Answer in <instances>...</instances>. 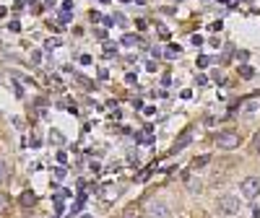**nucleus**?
<instances>
[{
  "mask_svg": "<svg viewBox=\"0 0 260 218\" xmlns=\"http://www.w3.org/2000/svg\"><path fill=\"white\" fill-rule=\"evenodd\" d=\"M125 83L133 86V83H136V76H133V73H127V76H125Z\"/></svg>",
  "mask_w": 260,
  "mask_h": 218,
  "instance_id": "2eb2a0df",
  "label": "nucleus"
},
{
  "mask_svg": "<svg viewBox=\"0 0 260 218\" xmlns=\"http://www.w3.org/2000/svg\"><path fill=\"white\" fill-rule=\"evenodd\" d=\"M216 146L224 148V151L237 148V146H240V133H237V130H221V133L216 135Z\"/></svg>",
  "mask_w": 260,
  "mask_h": 218,
  "instance_id": "f257e3e1",
  "label": "nucleus"
},
{
  "mask_svg": "<svg viewBox=\"0 0 260 218\" xmlns=\"http://www.w3.org/2000/svg\"><path fill=\"white\" fill-rule=\"evenodd\" d=\"M190 138H192V127H185V133L180 135V140L175 143V148H172V151H175V154H177V151H182V148H187V143H190Z\"/></svg>",
  "mask_w": 260,
  "mask_h": 218,
  "instance_id": "39448f33",
  "label": "nucleus"
},
{
  "mask_svg": "<svg viewBox=\"0 0 260 218\" xmlns=\"http://www.w3.org/2000/svg\"><path fill=\"white\" fill-rule=\"evenodd\" d=\"M208 62H211L208 57H198V68H206V65H208Z\"/></svg>",
  "mask_w": 260,
  "mask_h": 218,
  "instance_id": "4468645a",
  "label": "nucleus"
},
{
  "mask_svg": "<svg viewBox=\"0 0 260 218\" xmlns=\"http://www.w3.org/2000/svg\"><path fill=\"white\" fill-rule=\"evenodd\" d=\"M208 161H211V156H208V154H203V156H198V159H192V169H203Z\"/></svg>",
  "mask_w": 260,
  "mask_h": 218,
  "instance_id": "6e6552de",
  "label": "nucleus"
},
{
  "mask_svg": "<svg viewBox=\"0 0 260 218\" xmlns=\"http://www.w3.org/2000/svg\"><path fill=\"white\" fill-rule=\"evenodd\" d=\"M83 218H89V215H83Z\"/></svg>",
  "mask_w": 260,
  "mask_h": 218,
  "instance_id": "a211bd4d",
  "label": "nucleus"
},
{
  "mask_svg": "<svg viewBox=\"0 0 260 218\" xmlns=\"http://www.w3.org/2000/svg\"><path fill=\"white\" fill-rule=\"evenodd\" d=\"M8 210H11V195L0 192V215H3V213H8Z\"/></svg>",
  "mask_w": 260,
  "mask_h": 218,
  "instance_id": "423d86ee",
  "label": "nucleus"
},
{
  "mask_svg": "<svg viewBox=\"0 0 260 218\" xmlns=\"http://www.w3.org/2000/svg\"><path fill=\"white\" fill-rule=\"evenodd\" d=\"M242 76L245 78H252V68H242Z\"/></svg>",
  "mask_w": 260,
  "mask_h": 218,
  "instance_id": "f3484780",
  "label": "nucleus"
},
{
  "mask_svg": "<svg viewBox=\"0 0 260 218\" xmlns=\"http://www.w3.org/2000/svg\"><path fill=\"white\" fill-rule=\"evenodd\" d=\"M252 151L260 156V133H255V138H252Z\"/></svg>",
  "mask_w": 260,
  "mask_h": 218,
  "instance_id": "f8f14e48",
  "label": "nucleus"
},
{
  "mask_svg": "<svg viewBox=\"0 0 260 218\" xmlns=\"http://www.w3.org/2000/svg\"><path fill=\"white\" fill-rule=\"evenodd\" d=\"M6 179H8V164L0 159V182H6Z\"/></svg>",
  "mask_w": 260,
  "mask_h": 218,
  "instance_id": "9d476101",
  "label": "nucleus"
},
{
  "mask_svg": "<svg viewBox=\"0 0 260 218\" xmlns=\"http://www.w3.org/2000/svg\"><path fill=\"white\" fill-rule=\"evenodd\" d=\"M216 208H219V213H224V215H237L240 213V200H237L234 195H221V198L216 200Z\"/></svg>",
  "mask_w": 260,
  "mask_h": 218,
  "instance_id": "f03ea898",
  "label": "nucleus"
},
{
  "mask_svg": "<svg viewBox=\"0 0 260 218\" xmlns=\"http://www.w3.org/2000/svg\"><path fill=\"white\" fill-rule=\"evenodd\" d=\"M240 192L245 195V198H257V195H260V179L257 177H247L242 185H240Z\"/></svg>",
  "mask_w": 260,
  "mask_h": 218,
  "instance_id": "20e7f679",
  "label": "nucleus"
},
{
  "mask_svg": "<svg viewBox=\"0 0 260 218\" xmlns=\"http://www.w3.org/2000/svg\"><path fill=\"white\" fill-rule=\"evenodd\" d=\"M146 215H148V218H169V205H167L164 200H148Z\"/></svg>",
  "mask_w": 260,
  "mask_h": 218,
  "instance_id": "7ed1b4c3",
  "label": "nucleus"
},
{
  "mask_svg": "<svg viewBox=\"0 0 260 218\" xmlns=\"http://www.w3.org/2000/svg\"><path fill=\"white\" fill-rule=\"evenodd\" d=\"M122 218H141V210H138L136 205H127V208L122 210Z\"/></svg>",
  "mask_w": 260,
  "mask_h": 218,
  "instance_id": "0eeeda50",
  "label": "nucleus"
},
{
  "mask_svg": "<svg viewBox=\"0 0 260 218\" xmlns=\"http://www.w3.org/2000/svg\"><path fill=\"white\" fill-rule=\"evenodd\" d=\"M138 42V37H133V34H127V37H122V45L125 47H130V45H136Z\"/></svg>",
  "mask_w": 260,
  "mask_h": 218,
  "instance_id": "9b49d317",
  "label": "nucleus"
},
{
  "mask_svg": "<svg viewBox=\"0 0 260 218\" xmlns=\"http://www.w3.org/2000/svg\"><path fill=\"white\" fill-rule=\"evenodd\" d=\"M31 62H34V65H39V62H42V55H39V52H34V55H31Z\"/></svg>",
  "mask_w": 260,
  "mask_h": 218,
  "instance_id": "dca6fc26",
  "label": "nucleus"
},
{
  "mask_svg": "<svg viewBox=\"0 0 260 218\" xmlns=\"http://www.w3.org/2000/svg\"><path fill=\"white\" fill-rule=\"evenodd\" d=\"M21 203H24L26 208L34 205V192H24V195H21Z\"/></svg>",
  "mask_w": 260,
  "mask_h": 218,
  "instance_id": "1a4fd4ad",
  "label": "nucleus"
},
{
  "mask_svg": "<svg viewBox=\"0 0 260 218\" xmlns=\"http://www.w3.org/2000/svg\"><path fill=\"white\" fill-rule=\"evenodd\" d=\"M255 106H257V104H255V101H247V104H245V106H242V112H252V109H255Z\"/></svg>",
  "mask_w": 260,
  "mask_h": 218,
  "instance_id": "ddd939ff",
  "label": "nucleus"
}]
</instances>
